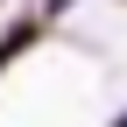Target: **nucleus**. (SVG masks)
<instances>
[{
	"label": "nucleus",
	"mask_w": 127,
	"mask_h": 127,
	"mask_svg": "<svg viewBox=\"0 0 127 127\" xmlns=\"http://www.w3.org/2000/svg\"><path fill=\"white\" fill-rule=\"evenodd\" d=\"M106 127H127V113H113V120H106Z\"/></svg>",
	"instance_id": "nucleus-3"
},
{
	"label": "nucleus",
	"mask_w": 127,
	"mask_h": 127,
	"mask_svg": "<svg viewBox=\"0 0 127 127\" xmlns=\"http://www.w3.org/2000/svg\"><path fill=\"white\" fill-rule=\"evenodd\" d=\"M71 7H78V0H42L35 14H42V21H64V14H71Z\"/></svg>",
	"instance_id": "nucleus-2"
},
{
	"label": "nucleus",
	"mask_w": 127,
	"mask_h": 127,
	"mask_svg": "<svg viewBox=\"0 0 127 127\" xmlns=\"http://www.w3.org/2000/svg\"><path fill=\"white\" fill-rule=\"evenodd\" d=\"M42 42H50V21H42V14H14V21L0 28V78H7L21 57H35Z\"/></svg>",
	"instance_id": "nucleus-1"
},
{
	"label": "nucleus",
	"mask_w": 127,
	"mask_h": 127,
	"mask_svg": "<svg viewBox=\"0 0 127 127\" xmlns=\"http://www.w3.org/2000/svg\"><path fill=\"white\" fill-rule=\"evenodd\" d=\"M113 7H127V0H113Z\"/></svg>",
	"instance_id": "nucleus-5"
},
{
	"label": "nucleus",
	"mask_w": 127,
	"mask_h": 127,
	"mask_svg": "<svg viewBox=\"0 0 127 127\" xmlns=\"http://www.w3.org/2000/svg\"><path fill=\"white\" fill-rule=\"evenodd\" d=\"M0 14H7V0H0Z\"/></svg>",
	"instance_id": "nucleus-4"
}]
</instances>
